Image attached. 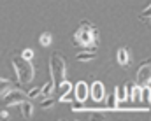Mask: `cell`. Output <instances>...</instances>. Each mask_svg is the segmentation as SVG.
Returning a JSON list of instances; mask_svg holds the SVG:
<instances>
[{
	"label": "cell",
	"instance_id": "cell-2",
	"mask_svg": "<svg viewBox=\"0 0 151 121\" xmlns=\"http://www.w3.org/2000/svg\"><path fill=\"white\" fill-rule=\"evenodd\" d=\"M5 86H7V82H5V81H2V79H0V93L4 91V88H5Z\"/></svg>",
	"mask_w": 151,
	"mask_h": 121
},
{
	"label": "cell",
	"instance_id": "cell-1",
	"mask_svg": "<svg viewBox=\"0 0 151 121\" xmlns=\"http://www.w3.org/2000/svg\"><path fill=\"white\" fill-rule=\"evenodd\" d=\"M18 70L23 74V79H27V77H28V70H27V67H25L23 63H18Z\"/></svg>",
	"mask_w": 151,
	"mask_h": 121
}]
</instances>
